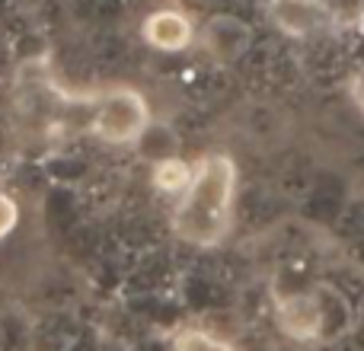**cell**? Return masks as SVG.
<instances>
[{"label":"cell","mask_w":364,"mask_h":351,"mask_svg":"<svg viewBox=\"0 0 364 351\" xmlns=\"http://www.w3.org/2000/svg\"><path fill=\"white\" fill-rule=\"evenodd\" d=\"M272 19L284 36L307 38L326 26L329 10L323 0H272Z\"/></svg>","instance_id":"6"},{"label":"cell","mask_w":364,"mask_h":351,"mask_svg":"<svg viewBox=\"0 0 364 351\" xmlns=\"http://www.w3.org/2000/svg\"><path fill=\"white\" fill-rule=\"evenodd\" d=\"M320 297V310H323V339H336L342 329L348 326V303L339 291L333 288H314Z\"/></svg>","instance_id":"8"},{"label":"cell","mask_w":364,"mask_h":351,"mask_svg":"<svg viewBox=\"0 0 364 351\" xmlns=\"http://www.w3.org/2000/svg\"><path fill=\"white\" fill-rule=\"evenodd\" d=\"M361 19H364V0H361Z\"/></svg>","instance_id":"12"},{"label":"cell","mask_w":364,"mask_h":351,"mask_svg":"<svg viewBox=\"0 0 364 351\" xmlns=\"http://www.w3.org/2000/svg\"><path fill=\"white\" fill-rule=\"evenodd\" d=\"M141 38H144V45H151L154 51L176 55V51H186L188 45L198 38V29H195L192 16H188L186 10L160 6V10L144 16V23H141Z\"/></svg>","instance_id":"4"},{"label":"cell","mask_w":364,"mask_h":351,"mask_svg":"<svg viewBox=\"0 0 364 351\" xmlns=\"http://www.w3.org/2000/svg\"><path fill=\"white\" fill-rule=\"evenodd\" d=\"M90 131L109 147L141 144L151 131V102L134 87H112L100 96L90 119Z\"/></svg>","instance_id":"2"},{"label":"cell","mask_w":364,"mask_h":351,"mask_svg":"<svg viewBox=\"0 0 364 351\" xmlns=\"http://www.w3.org/2000/svg\"><path fill=\"white\" fill-rule=\"evenodd\" d=\"M275 320L288 339L294 342H316L323 339V310L316 291H294V294H278Z\"/></svg>","instance_id":"3"},{"label":"cell","mask_w":364,"mask_h":351,"mask_svg":"<svg viewBox=\"0 0 364 351\" xmlns=\"http://www.w3.org/2000/svg\"><path fill=\"white\" fill-rule=\"evenodd\" d=\"M358 102H361V109H364V87H361V93H358Z\"/></svg>","instance_id":"11"},{"label":"cell","mask_w":364,"mask_h":351,"mask_svg":"<svg viewBox=\"0 0 364 351\" xmlns=\"http://www.w3.org/2000/svg\"><path fill=\"white\" fill-rule=\"evenodd\" d=\"M192 173H195V163H188V160H182L176 153V157H166V160H157V163H154L151 185L157 188V192L179 198V195L188 188V182H192Z\"/></svg>","instance_id":"7"},{"label":"cell","mask_w":364,"mask_h":351,"mask_svg":"<svg viewBox=\"0 0 364 351\" xmlns=\"http://www.w3.org/2000/svg\"><path fill=\"white\" fill-rule=\"evenodd\" d=\"M237 163L227 153H205L195 163L192 182L173 207V233L188 246L211 249L224 243L237 207Z\"/></svg>","instance_id":"1"},{"label":"cell","mask_w":364,"mask_h":351,"mask_svg":"<svg viewBox=\"0 0 364 351\" xmlns=\"http://www.w3.org/2000/svg\"><path fill=\"white\" fill-rule=\"evenodd\" d=\"M252 42V32L237 16H214L201 29V45L218 64H233Z\"/></svg>","instance_id":"5"},{"label":"cell","mask_w":364,"mask_h":351,"mask_svg":"<svg viewBox=\"0 0 364 351\" xmlns=\"http://www.w3.org/2000/svg\"><path fill=\"white\" fill-rule=\"evenodd\" d=\"M19 227V201L13 195L0 192V243Z\"/></svg>","instance_id":"10"},{"label":"cell","mask_w":364,"mask_h":351,"mask_svg":"<svg viewBox=\"0 0 364 351\" xmlns=\"http://www.w3.org/2000/svg\"><path fill=\"white\" fill-rule=\"evenodd\" d=\"M173 351H237V348H233L227 339H220V335L208 333V329L188 326V329H179L176 333Z\"/></svg>","instance_id":"9"}]
</instances>
